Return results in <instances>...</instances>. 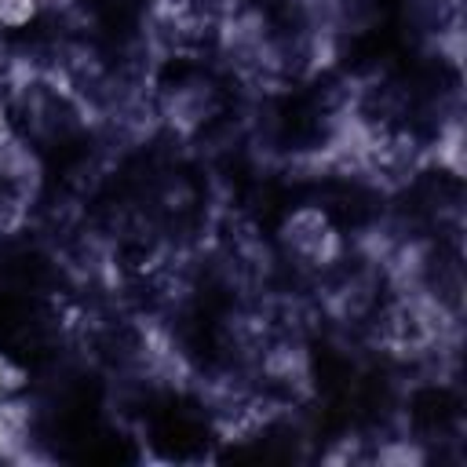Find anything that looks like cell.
Instances as JSON below:
<instances>
[{
	"instance_id": "cell-4",
	"label": "cell",
	"mask_w": 467,
	"mask_h": 467,
	"mask_svg": "<svg viewBox=\"0 0 467 467\" xmlns=\"http://www.w3.org/2000/svg\"><path fill=\"white\" fill-rule=\"evenodd\" d=\"M7 139V109H4V102H0V142Z\"/></svg>"
},
{
	"instance_id": "cell-3",
	"label": "cell",
	"mask_w": 467,
	"mask_h": 467,
	"mask_svg": "<svg viewBox=\"0 0 467 467\" xmlns=\"http://www.w3.org/2000/svg\"><path fill=\"white\" fill-rule=\"evenodd\" d=\"M44 0H0V26L4 29H22L36 18Z\"/></svg>"
},
{
	"instance_id": "cell-2",
	"label": "cell",
	"mask_w": 467,
	"mask_h": 467,
	"mask_svg": "<svg viewBox=\"0 0 467 467\" xmlns=\"http://www.w3.org/2000/svg\"><path fill=\"white\" fill-rule=\"evenodd\" d=\"M26 387H29V372H26V365H22L18 358H11V354L0 347V401L22 394Z\"/></svg>"
},
{
	"instance_id": "cell-1",
	"label": "cell",
	"mask_w": 467,
	"mask_h": 467,
	"mask_svg": "<svg viewBox=\"0 0 467 467\" xmlns=\"http://www.w3.org/2000/svg\"><path fill=\"white\" fill-rule=\"evenodd\" d=\"M281 244L303 266H328L343 252L339 230L332 226V219L321 208H296L281 223Z\"/></svg>"
}]
</instances>
